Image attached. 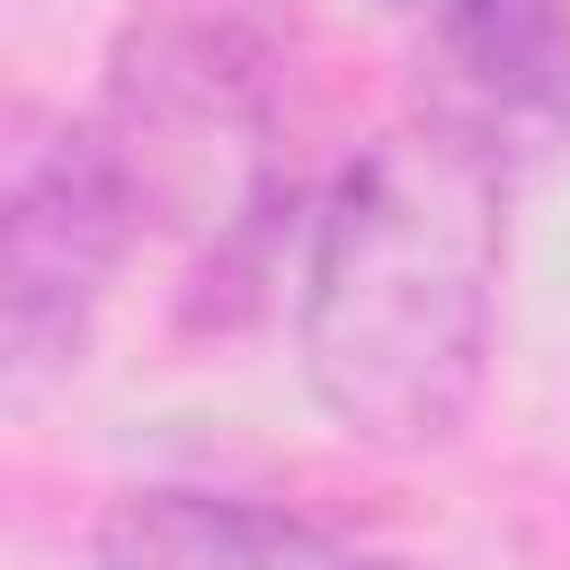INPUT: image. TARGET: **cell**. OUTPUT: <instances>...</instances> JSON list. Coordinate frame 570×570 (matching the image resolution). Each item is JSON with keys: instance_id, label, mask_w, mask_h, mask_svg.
<instances>
[{"instance_id": "obj_1", "label": "cell", "mask_w": 570, "mask_h": 570, "mask_svg": "<svg viewBox=\"0 0 570 570\" xmlns=\"http://www.w3.org/2000/svg\"><path fill=\"white\" fill-rule=\"evenodd\" d=\"M508 160L454 116L383 125L330 187L303 267V374L383 454L445 445L490 365Z\"/></svg>"}, {"instance_id": "obj_2", "label": "cell", "mask_w": 570, "mask_h": 570, "mask_svg": "<svg viewBox=\"0 0 570 570\" xmlns=\"http://www.w3.org/2000/svg\"><path fill=\"white\" fill-rule=\"evenodd\" d=\"M294 80L285 0H142L107 62L98 134L142 223L240 232L276 196V116Z\"/></svg>"}, {"instance_id": "obj_3", "label": "cell", "mask_w": 570, "mask_h": 570, "mask_svg": "<svg viewBox=\"0 0 570 570\" xmlns=\"http://www.w3.org/2000/svg\"><path fill=\"white\" fill-rule=\"evenodd\" d=\"M134 187L89 125H18L9 178H0V330L9 365L36 374L62 347H80L89 303L107 294L125 240H134Z\"/></svg>"}, {"instance_id": "obj_4", "label": "cell", "mask_w": 570, "mask_h": 570, "mask_svg": "<svg viewBox=\"0 0 570 570\" xmlns=\"http://www.w3.org/2000/svg\"><path fill=\"white\" fill-rule=\"evenodd\" d=\"M428 107L499 160L570 134V0H445L428 36Z\"/></svg>"}, {"instance_id": "obj_5", "label": "cell", "mask_w": 570, "mask_h": 570, "mask_svg": "<svg viewBox=\"0 0 570 570\" xmlns=\"http://www.w3.org/2000/svg\"><path fill=\"white\" fill-rule=\"evenodd\" d=\"M98 570H419L392 552H356L303 517L205 499V490H134L98 517Z\"/></svg>"}]
</instances>
